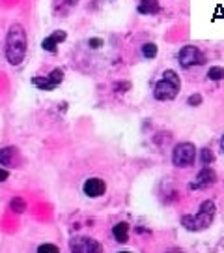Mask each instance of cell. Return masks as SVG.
I'll list each match as a JSON object with an SVG mask.
<instances>
[{
	"label": "cell",
	"instance_id": "cell-5",
	"mask_svg": "<svg viewBox=\"0 0 224 253\" xmlns=\"http://www.w3.org/2000/svg\"><path fill=\"white\" fill-rule=\"evenodd\" d=\"M177 62L181 68H192V66H202L206 62V55L194 45H185L177 53Z\"/></svg>",
	"mask_w": 224,
	"mask_h": 253
},
{
	"label": "cell",
	"instance_id": "cell-23",
	"mask_svg": "<svg viewBox=\"0 0 224 253\" xmlns=\"http://www.w3.org/2000/svg\"><path fill=\"white\" fill-rule=\"evenodd\" d=\"M166 253H183V252H179V250H170V252H166Z\"/></svg>",
	"mask_w": 224,
	"mask_h": 253
},
{
	"label": "cell",
	"instance_id": "cell-17",
	"mask_svg": "<svg viewBox=\"0 0 224 253\" xmlns=\"http://www.w3.org/2000/svg\"><path fill=\"white\" fill-rule=\"evenodd\" d=\"M213 161H215V154H213L209 148H202V163L206 167H209Z\"/></svg>",
	"mask_w": 224,
	"mask_h": 253
},
{
	"label": "cell",
	"instance_id": "cell-3",
	"mask_svg": "<svg viewBox=\"0 0 224 253\" xmlns=\"http://www.w3.org/2000/svg\"><path fill=\"white\" fill-rule=\"evenodd\" d=\"M181 88V81H179V75H177L174 70H166L163 73V79L159 83L155 84V90H154V96L155 99L159 101H170L177 96Z\"/></svg>",
	"mask_w": 224,
	"mask_h": 253
},
{
	"label": "cell",
	"instance_id": "cell-24",
	"mask_svg": "<svg viewBox=\"0 0 224 253\" xmlns=\"http://www.w3.org/2000/svg\"><path fill=\"white\" fill-rule=\"evenodd\" d=\"M120 253H129V252H120Z\"/></svg>",
	"mask_w": 224,
	"mask_h": 253
},
{
	"label": "cell",
	"instance_id": "cell-7",
	"mask_svg": "<svg viewBox=\"0 0 224 253\" xmlns=\"http://www.w3.org/2000/svg\"><path fill=\"white\" fill-rule=\"evenodd\" d=\"M71 253H101V244L88 236H79L69 242Z\"/></svg>",
	"mask_w": 224,
	"mask_h": 253
},
{
	"label": "cell",
	"instance_id": "cell-13",
	"mask_svg": "<svg viewBox=\"0 0 224 253\" xmlns=\"http://www.w3.org/2000/svg\"><path fill=\"white\" fill-rule=\"evenodd\" d=\"M142 55H144V58H148V60H154L155 57H157V45L155 43H144L142 45Z\"/></svg>",
	"mask_w": 224,
	"mask_h": 253
},
{
	"label": "cell",
	"instance_id": "cell-21",
	"mask_svg": "<svg viewBox=\"0 0 224 253\" xmlns=\"http://www.w3.org/2000/svg\"><path fill=\"white\" fill-rule=\"evenodd\" d=\"M8 176H10V173H8L6 169L0 167V182H6V180H8Z\"/></svg>",
	"mask_w": 224,
	"mask_h": 253
},
{
	"label": "cell",
	"instance_id": "cell-6",
	"mask_svg": "<svg viewBox=\"0 0 224 253\" xmlns=\"http://www.w3.org/2000/svg\"><path fill=\"white\" fill-rule=\"evenodd\" d=\"M64 81V70H52V72L49 73V75H43V77H34L32 79V84L37 86L39 90H45V92H51V90H54L60 83Z\"/></svg>",
	"mask_w": 224,
	"mask_h": 253
},
{
	"label": "cell",
	"instance_id": "cell-18",
	"mask_svg": "<svg viewBox=\"0 0 224 253\" xmlns=\"http://www.w3.org/2000/svg\"><path fill=\"white\" fill-rule=\"evenodd\" d=\"M37 253H58V248L54 244H43L37 248Z\"/></svg>",
	"mask_w": 224,
	"mask_h": 253
},
{
	"label": "cell",
	"instance_id": "cell-15",
	"mask_svg": "<svg viewBox=\"0 0 224 253\" xmlns=\"http://www.w3.org/2000/svg\"><path fill=\"white\" fill-rule=\"evenodd\" d=\"M207 77H209L211 81H221V79H224V68L213 66V68H209V72H207Z\"/></svg>",
	"mask_w": 224,
	"mask_h": 253
},
{
	"label": "cell",
	"instance_id": "cell-8",
	"mask_svg": "<svg viewBox=\"0 0 224 253\" xmlns=\"http://www.w3.org/2000/svg\"><path fill=\"white\" fill-rule=\"evenodd\" d=\"M217 182V175H215V171L209 167H204L196 175V178H194V182H190L189 188L190 190H206V188H209V186H213Z\"/></svg>",
	"mask_w": 224,
	"mask_h": 253
},
{
	"label": "cell",
	"instance_id": "cell-12",
	"mask_svg": "<svg viewBox=\"0 0 224 253\" xmlns=\"http://www.w3.org/2000/svg\"><path fill=\"white\" fill-rule=\"evenodd\" d=\"M112 234H114V238L118 242H127L129 238V225L127 223H116L114 225V229H112Z\"/></svg>",
	"mask_w": 224,
	"mask_h": 253
},
{
	"label": "cell",
	"instance_id": "cell-22",
	"mask_svg": "<svg viewBox=\"0 0 224 253\" xmlns=\"http://www.w3.org/2000/svg\"><path fill=\"white\" fill-rule=\"evenodd\" d=\"M221 150H223V152H224V135H223V137H221Z\"/></svg>",
	"mask_w": 224,
	"mask_h": 253
},
{
	"label": "cell",
	"instance_id": "cell-10",
	"mask_svg": "<svg viewBox=\"0 0 224 253\" xmlns=\"http://www.w3.org/2000/svg\"><path fill=\"white\" fill-rule=\"evenodd\" d=\"M83 190L88 197H101L106 190V184L101 178H88V180L84 182Z\"/></svg>",
	"mask_w": 224,
	"mask_h": 253
},
{
	"label": "cell",
	"instance_id": "cell-20",
	"mask_svg": "<svg viewBox=\"0 0 224 253\" xmlns=\"http://www.w3.org/2000/svg\"><path fill=\"white\" fill-rule=\"evenodd\" d=\"M101 45H103V39H101V38H90V39H88V47L90 49H99Z\"/></svg>",
	"mask_w": 224,
	"mask_h": 253
},
{
	"label": "cell",
	"instance_id": "cell-19",
	"mask_svg": "<svg viewBox=\"0 0 224 253\" xmlns=\"http://www.w3.org/2000/svg\"><path fill=\"white\" fill-rule=\"evenodd\" d=\"M187 103H189L190 107H198V105L202 103V96L200 94H192V96H189Z\"/></svg>",
	"mask_w": 224,
	"mask_h": 253
},
{
	"label": "cell",
	"instance_id": "cell-4",
	"mask_svg": "<svg viewBox=\"0 0 224 253\" xmlns=\"http://www.w3.org/2000/svg\"><path fill=\"white\" fill-rule=\"evenodd\" d=\"M196 159V148L192 143H179L172 150V163L176 167H190Z\"/></svg>",
	"mask_w": 224,
	"mask_h": 253
},
{
	"label": "cell",
	"instance_id": "cell-9",
	"mask_svg": "<svg viewBox=\"0 0 224 253\" xmlns=\"http://www.w3.org/2000/svg\"><path fill=\"white\" fill-rule=\"evenodd\" d=\"M66 38H68L66 30H54L51 36H47L41 41V47H43V51H47V53H56L58 45L62 41H66Z\"/></svg>",
	"mask_w": 224,
	"mask_h": 253
},
{
	"label": "cell",
	"instance_id": "cell-14",
	"mask_svg": "<svg viewBox=\"0 0 224 253\" xmlns=\"http://www.w3.org/2000/svg\"><path fill=\"white\" fill-rule=\"evenodd\" d=\"M13 152H15V148H13V146L2 148V150H0V165H10V163H12Z\"/></svg>",
	"mask_w": 224,
	"mask_h": 253
},
{
	"label": "cell",
	"instance_id": "cell-1",
	"mask_svg": "<svg viewBox=\"0 0 224 253\" xmlns=\"http://www.w3.org/2000/svg\"><path fill=\"white\" fill-rule=\"evenodd\" d=\"M26 49H28V39H26L24 26L13 23L6 34V60L12 66H19L26 57Z\"/></svg>",
	"mask_w": 224,
	"mask_h": 253
},
{
	"label": "cell",
	"instance_id": "cell-2",
	"mask_svg": "<svg viewBox=\"0 0 224 253\" xmlns=\"http://www.w3.org/2000/svg\"><path fill=\"white\" fill-rule=\"evenodd\" d=\"M215 203L213 201H204L200 205V212L196 216H183L181 223L187 231H204L211 225L215 217Z\"/></svg>",
	"mask_w": 224,
	"mask_h": 253
},
{
	"label": "cell",
	"instance_id": "cell-16",
	"mask_svg": "<svg viewBox=\"0 0 224 253\" xmlns=\"http://www.w3.org/2000/svg\"><path fill=\"white\" fill-rule=\"evenodd\" d=\"M10 208H12L13 212L21 214V212L26 210V203H24V199H21V197H15L12 203H10Z\"/></svg>",
	"mask_w": 224,
	"mask_h": 253
},
{
	"label": "cell",
	"instance_id": "cell-11",
	"mask_svg": "<svg viewBox=\"0 0 224 253\" xmlns=\"http://www.w3.org/2000/svg\"><path fill=\"white\" fill-rule=\"evenodd\" d=\"M137 12L140 15H155L161 12V4H159V0H138Z\"/></svg>",
	"mask_w": 224,
	"mask_h": 253
}]
</instances>
